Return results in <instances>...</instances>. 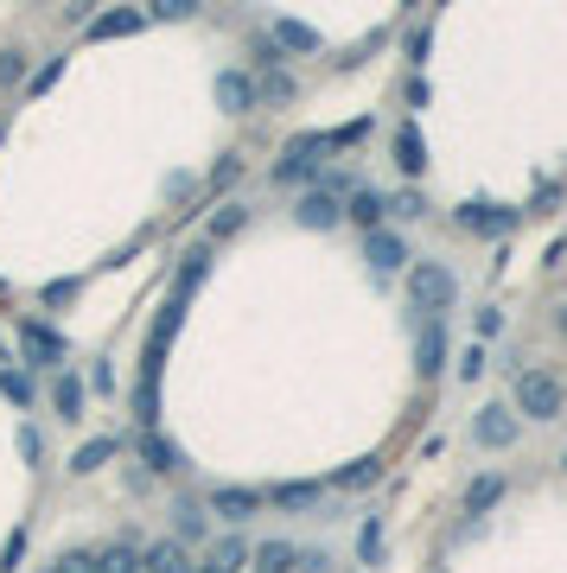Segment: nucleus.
Returning <instances> with one entry per match:
<instances>
[{"label": "nucleus", "mask_w": 567, "mask_h": 573, "mask_svg": "<svg viewBox=\"0 0 567 573\" xmlns=\"http://www.w3.org/2000/svg\"><path fill=\"white\" fill-rule=\"evenodd\" d=\"M357 548H364V554H377V548H382V529H377V516L364 523V535H357Z\"/></svg>", "instance_id": "obj_36"}, {"label": "nucleus", "mask_w": 567, "mask_h": 573, "mask_svg": "<svg viewBox=\"0 0 567 573\" xmlns=\"http://www.w3.org/2000/svg\"><path fill=\"white\" fill-rule=\"evenodd\" d=\"M141 573H191L186 548H179V541H153L147 554H141Z\"/></svg>", "instance_id": "obj_9"}, {"label": "nucleus", "mask_w": 567, "mask_h": 573, "mask_svg": "<svg viewBox=\"0 0 567 573\" xmlns=\"http://www.w3.org/2000/svg\"><path fill=\"white\" fill-rule=\"evenodd\" d=\"M562 465H567V453H562Z\"/></svg>", "instance_id": "obj_38"}, {"label": "nucleus", "mask_w": 567, "mask_h": 573, "mask_svg": "<svg viewBox=\"0 0 567 573\" xmlns=\"http://www.w3.org/2000/svg\"><path fill=\"white\" fill-rule=\"evenodd\" d=\"M20 76H26V58H20V51H13V58H0V83H20Z\"/></svg>", "instance_id": "obj_35"}, {"label": "nucleus", "mask_w": 567, "mask_h": 573, "mask_svg": "<svg viewBox=\"0 0 567 573\" xmlns=\"http://www.w3.org/2000/svg\"><path fill=\"white\" fill-rule=\"evenodd\" d=\"M402 262H409V249H402L389 229H370V267H382V274H389V267H402Z\"/></svg>", "instance_id": "obj_13"}, {"label": "nucleus", "mask_w": 567, "mask_h": 573, "mask_svg": "<svg viewBox=\"0 0 567 573\" xmlns=\"http://www.w3.org/2000/svg\"><path fill=\"white\" fill-rule=\"evenodd\" d=\"M312 497H319V485H281V491H274V503H287V510H300V503H312Z\"/></svg>", "instance_id": "obj_27"}, {"label": "nucleus", "mask_w": 567, "mask_h": 573, "mask_svg": "<svg viewBox=\"0 0 567 573\" xmlns=\"http://www.w3.org/2000/svg\"><path fill=\"white\" fill-rule=\"evenodd\" d=\"M198 0H153V20H186Z\"/></svg>", "instance_id": "obj_29"}, {"label": "nucleus", "mask_w": 567, "mask_h": 573, "mask_svg": "<svg viewBox=\"0 0 567 573\" xmlns=\"http://www.w3.org/2000/svg\"><path fill=\"white\" fill-rule=\"evenodd\" d=\"M0 389H7V395H13V402H20V408H26V402H33V382H26V377H13V370H0Z\"/></svg>", "instance_id": "obj_28"}, {"label": "nucleus", "mask_w": 567, "mask_h": 573, "mask_svg": "<svg viewBox=\"0 0 567 573\" xmlns=\"http://www.w3.org/2000/svg\"><path fill=\"white\" fill-rule=\"evenodd\" d=\"M243 561H249V548H243L236 535H224V541H217V554H211V568H204V573H236Z\"/></svg>", "instance_id": "obj_19"}, {"label": "nucleus", "mask_w": 567, "mask_h": 573, "mask_svg": "<svg viewBox=\"0 0 567 573\" xmlns=\"http://www.w3.org/2000/svg\"><path fill=\"white\" fill-rule=\"evenodd\" d=\"M109 458H115V440H90V446L71 458V471H103Z\"/></svg>", "instance_id": "obj_22"}, {"label": "nucleus", "mask_w": 567, "mask_h": 573, "mask_svg": "<svg viewBox=\"0 0 567 573\" xmlns=\"http://www.w3.org/2000/svg\"><path fill=\"white\" fill-rule=\"evenodd\" d=\"M395 166H402V172H421V166H427V141H421L415 128L395 134Z\"/></svg>", "instance_id": "obj_16"}, {"label": "nucleus", "mask_w": 567, "mask_h": 573, "mask_svg": "<svg viewBox=\"0 0 567 573\" xmlns=\"http://www.w3.org/2000/svg\"><path fill=\"white\" fill-rule=\"evenodd\" d=\"M224 186H236V159H217V166H211V191H224Z\"/></svg>", "instance_id": "obj_31"}, {"label": "nucleus", "mask_w": 567, "mask_h": 573, "mask_svg": "<svg viewBox=\"0 0 567 573\" xmlns=\"http://www.w3.org/2000/svg\"><path fill=\"white\" fill-rule=\"evenodd\" d=\"M268 33H274V45H287V51H319V33L300 26V20H274Z\"/></svg>", "instance_id": "obj_12"}, {"label": "nucleus", "mask_w": 567, "mask_h": 573, "mask_svg": "<svg viewBox=\"0 0 567 573\" xmlns=\"http://www.w3.org/2000/svg\"><path fill=\"white\" fill-rule=\"evenodd\" d=\"M256 96H268V103H287V96H294V76H287V71H268L262 83H256Z\"/></svg>", "instance_id": "obj_25"}, {"label": "nucleus", "mask_w": 567, "mask_h": 573, "mask_svg": "<svg viewBox=\"0 0 567 573\" xmlns=\"http://www.w3.org/2000/svg\"><path fill=\"white\" fill-rule=\"evenodd\" d=\"M472 440H479V446H492V453H504V446H510V440H517V415H510V408H479V420H472Z\"/></svg>", "instance_id": "obj_3"}, {"label": "nucleus", "mask_w": 567, "mask_h": 573, "mask_svg": "<svg viewBox=\"0 0 567 573\" xmlns=\"http://www.w3.org/2000/svg\"><path fill=\"white\" fill-rule=\"evenodd\" d=\"M20 344L33 350L38 363H64V338H51L45 325H20Z\"/></svg>", "instance_id": "obj_10"}, {"label": "nucleus", "mask_w": 567, "mask_h": 573, "mask_svg": "<svg viewBox=\"0 0 567 573\" xmlns=\"http://www.w3.org/2000/svg\"><path fill=\"white\" fill-rule=\"evenodd\" d=\"M312 153H319V141H312V134H306V141H294V147H287V159L274 166V179H281V186H300V179H312Z\"/></svg>", "instance_id": "obj_8"}, {"label": "nucleus", "mask_w": 567, "mask_h": 573, "mask_svg": "<svg viewBox=\"0 0 567 573\" xmlns=\"http://www.w3.org/2000/svg\"><path fill=\"white\" fill-rule=\"evenodd\" d=\"M211 510H217L224 523H249V516L262 510V491H249V485H224V491L211 497Z\"/></svg>", "instance_id": "obj_5"}, {"label": "nucleus", "mask_w": 567, "mask_h": 573, "mask_svg": "<svg viewBox=\"0 0 567 573\" xmlns=\"http://www.w3.org/2000/svg\"><path fill=\"white\" fill-rule=\"evenodd\" d=\"M294 554H300L294 541H268V548L256 554V561H262V573H287V568H294Z\"/></svg>", "instance_id": "obj_23"}, {"label": "nucleus", "mask_w": 567, "mask_h": 573, "mask_svg": "<svg viewBox=\"0 0 567 573\" xmlns=\"http://www.w3.org/2000/svg\"><path fill=\"white\" fill-rule=\"evenodd\" d=\"M191 535H204V510H198V503H179V535H173V541L186 548Z\"/></svg>", "instance_id": "obj_26"}, {"label": "nucleus", "mask_w": 567, "mask_h": 573, "mask_svg": "<svg viewBox=\"0 0 567 573\" xmlns=\"http://www.w3.org/2000/svg\"><path fill=\"white\" fill-rule=\"evenodd\" d=\"M510 224H517L510 204H459V229H472V236H504Z\"/></svg>", "instance_id": "obj_4"}, {"label": "nucleus", "mask_w": 567, "mask_h": 573, "mask_svg": "<svg viewBox=\"0 0 567 573\" xmlns=\"http://www.w3.org/2000/svg\"><path fill=\"white\" fill-rule=\"evenodd\" d=\"M344 217H357V224H364V229H377L382 217H389V198H382V191H357Z\"/></svg>", "instance_id": "obj_14"}, {"label": "nucleus", "mask_w": 567, "mask_h": 573, "mask_svg": "<svg viewBox=\"0 0 567 573\" xmlns=\"http://www.w3.org/2000/svg\"><path fill=\"white\" fill-rule=\"evenodd\" d=\"M90 33L96 38H128V33H141V13H103V20H90Z\"/></svg>", "instance_id": "obj_18"}, {"label": "nucleus", "mask_w": 567, "mask_h": 573, "mask_svg": "<svg viewBox=\"0 0 567 573\" xmlns=\"http://www.w3.org/2000/svg\"><path fill=\"white\" fill-rule=\"evenodd\" d=\"M58 573H96V554H64V561H58Z\"/></svg>", "instance_id": "obj_34"}, {"label": "nucleus", "mask_w": 567, "mask_h": 573, "mask_svg": "<svg viewBox=\"0 0 567 573\" xmlns=\"http://www.w3.org/2000/svg\"><path fill=\"white\" fill-rule=\"evenodd\" d=\"M217 109L249 115V109H256V83H249L243 71H217Z\"/></svg>", "instance_id": "obj_6"}, {"label": "nucleus", "mask_w": 567, "mask_h": 573, "mask_svg": "<svg viewBox=\"0 0 567 573\" xmlns=\"http://www.w3.org/2000/svg\"><path fill=\"white\" fill-rule=\"evenodd\" d=\"M389 211H395V217H421V211H427V204H421V191H402V198H395V204H389Z\"/></svg>", "instance_id": "obj_32"}, {"label": "nucleus", "mask_w": 567, "mask_h": 573, "mask_svg": "<svg viewBox=\"0 0 567 573\" xmlns=\"http://www.w3.org/2000/svg\"><path fill=\"white\" fill-rule=\"evenodd\" d=\"M294 217H300L306 229H332V224L344 217V211H339V198H332V191H306V198H300V211H294Z\"/></svg>", "instance_id": "obj_7"}, {"label": "nucleus", "mask_w": 567, "mask_h": 573, "mask_svg": "<svg viewBox=\"0 0 567 573\" xmlns=\"http://www.w3.org/2000/svg\"><path fill=\"white\" fill-rule=\"evenodd\" d=\"M382 478V458L370 453V458H351V465H344L339 471V491H364V485H377Z\"/></svg>", "instance_id": "obj_15"}, {"label": "nucleus", "mask_w": 567, "mask_h": 573, "mask_svg": "<svg viewBox=\"0 0 567 573\" xmlns=\"http://www.w3.org/2000/svg\"><path fill=\"white\" fill-rule=\"evenodd\" d=\"M517 408H523L530 420H562L567 415V389L548 377V370H523V377H517Z\"/></svg>", "instance_id": "obj_1"}, {"label": "nucleus", "mask_w": 567, "mask_h": 573, "mask_svg": "<svg viewBox=\"0 0 567 573\" xmlns=\"http://www.w3.org/2000/svg\"><path fill=\"white\" fill-rule=\"evenodd\" d=\"M96 573H141V554L115 541V548H103V554H96Z\"/></svg>", "instance_id": "obj_20"}, {"label": "nucleus", "mask_w": 567, "mask_h": 573, "mask_svg": "<svg viewBox=\"0 0 567 573\" xmlns=\"http://www.w3.org/2000/svg\"><path fill=\"white\" fill-rule=\"evenodd\" d=\"M141 458H147L153 471H179V465H186V458H179V446H173V440H160V433H141Z\"/></svg>", "instance_id": "obj_11"}, {"label": "nucleus", "mask_w": 567, "mask_h": 573, "mask_svg": "<svg viewBox=\"0 0 567 573\" xmlns=\"http://www.w3.org/2000/svg\"><path fill=\"white\" fill-rule=\"evenodd\" d=\"M497 497H504V478H497V471H485V478H479V485L465 491V510H472V516H485Z\"/></svg>", "instance_id": "obj_17"}, {"label": "nucleus", "mask_w": 567, "mask_h": 573, "mask_svg": "<svg viewBox=\"0 0 567 573\" xmlns=\"http://www.w3.org/2000/svg\"><path fill=\"white\" fill-rule=\"evenodd\" d=\"M440 370V319H427V332H421V377H434Z\"/></svg>", "instance_id": "obj_24"}, {"label": "nucleus", "mask_w": 567, "mask_h": 573, "mask_svg": "<svg viewBox=\"0 0 567 573\" xmlns=\"http://www.w3.org/2000/svg\"><path fill=\"white\" fill-rule=\"evenodd\" d=\"M294 561H300V573H326V568H332L326 554H294Z\"/></svg>", "instance_id": "obj_37"}, {"label": "nucleus", "mask_w": 567, "mask_h": 573, "mask_svg": "<svg viewBox=\"0 0 567 573\" xmlns=\"http://www.w3.org/2000/svg\"><path fill=\"white\" fill-rule=\"evenodd\" d=\"M409 294H415V306H421V312H434V319H440V312L453 306L459 280H453V274H447L440 262H421L415 274H409Z\"/></svg>", "instance_id": "obj_2"}, {"label": "nucleus", "mask_w": 567, "mask_h": 573, "mask_svg": "<svg viewBox=\"0 0 567 573\" xmlns=\"http://www.w3.org/2000/svg\"><path fill=\"white\" fill-rule=\"evenodd\" d=\"M459 377H465V382H472V377H485V350H479V344H472V350L459 357Z\"/></svg>", "instance_id": "obj_30"}, {"label": "nucleus", "mask_w": 567, "mask_h": 573, "mask_svg": "<svg viewBox=\"0 0 567 573\" xmlns=\"http://www.w3.org/2000/svg\"><path fill=\"white\" fill-rule=\"evenodd\" d=\"M51 395H58V415H64V420H83V382H76V377H58Z\"/></svg>", "instance_id": "obj_21"}, {"label": "nucleus", "mask_w": 567, "mask_h": 573, "mask_svg": "<svg viewBox=\"0 0 567 573\" xmlns=\"http://www.w3.org/2000/svg\"><path fill=\"white\" fill-rule=\"evenodd\" d=\"M243 217H249V211H243V204H229V211H224L211 229H217V236H229V229H243Z\"/></svg>", "instance_id": "obj_33"}]
</instances>
